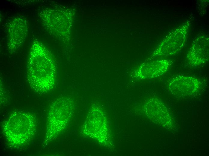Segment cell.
Returning a JSON list of instances; mask_svg holds the SVG:
<instances>
[{
    "mask_svg": "<svg viewBox=\"0 0 209 156\" xmlns=\"http://www.w3.org/2000/svg\"><path fill=\"white\" fill-rule=\"evenodd\" d=\"M202 83L196 77L179 75L171 78L168 82V86L174 95L184 96L198 92L202 86Z\"/></svg>",
    "mask_w": 209,
    "mask_h": 156,
    "instance_id": "cell-5",
    "label": "cell"
},
{
    "mask_svg": "<svg viewBox=\"0 0 209 156\" xmlns=\"http://www.w3.org/2000/svg\"><path fill=\"white\" fill-rule=\"evenodd\" d=\"M74 110L73 101L68 97H60L51 104L48 113L47 132L43 146L47 145L64 130L70 121Z\"/></svg>",
    "mask_w": 209,
    "mask_h": 156,
    "instance_id": "cell-3",
    "label": "cell"
},
{
    "mask_svg": "<svg viewBox=\"0 0 209 156\" xmlns=\"http://www.w3.org/2000/svg\"><path fill=\"white\" fill-rule=\"evenodd\" d=\"M27 80L32 89L39 93L50 90L56 79L55 66L50 54L42 45H33L28 62Z\"/></svg>",
    "mask_w": 209,
    "mask_h": 156,
    "instance_id": "cell-1",
    "label": "cell"
},
{
    "mask_svg": "<svg viewBox=\"0 0 209 156\" xmlns=\"http://www.w3.org/2000/svg\"><path fill=\"white\" fill-rule=\"evenodd\" d=\"M171 64L172 61L166 59L144 64L139 68L137 76L141 79L157 77L166 72Z\"/></svg>",
    "mask_w": 209,
    "mask_h": 156,
    "instance_id": "cell-7",
    "label": "cell"
},
{
    "mask_svg": "<svg viewBox=\"0 0 209 156\" xmlns=\"http://www.w3.org/2000/svg\"><path fill=\"white\" fill-rule=\"evenodd\" d=\"M36 126V120L32 114L16 111L4 121L2 129L8 145L18 148L30 142L35 133Z\"/></svg>",
    "mask_w": 209,
    "mask_h": 156,
    "instance_id": "cell-2",
    "label": "cell"
},
{
    "mask_svg": "<svg viewBox=\"0 0 209 156\" xmlns=\"http://www.w3.org/2000/svg\"><path fill=\"white\" fill-rule=\"evenodd\" d=\"M186 59L189 65L197 67L205 64L209 59V39L202 34L195 38L188 52Z\"/></svg>",
    "mask_w": 209,
    "mask_h": 156,
    "instance_id": "cell-6",
    "label": "cell"
},
{
    "mask_svg": "<svg viewBox=\"0 0 209 156\" xmlns=\"http://www.w3.org/2000/svg\"><path fill=\"white\" fill-rule=\"evenodd\" d=\"M190 18L171 31L155 51L153 56H170L179 53L185 46L192 22Z\"/></svg>",
    "mask_w": 209,
    "mask_h": 156,
    "instance_id": "cell-4",
    "label": "cell"
}]
</instances>
